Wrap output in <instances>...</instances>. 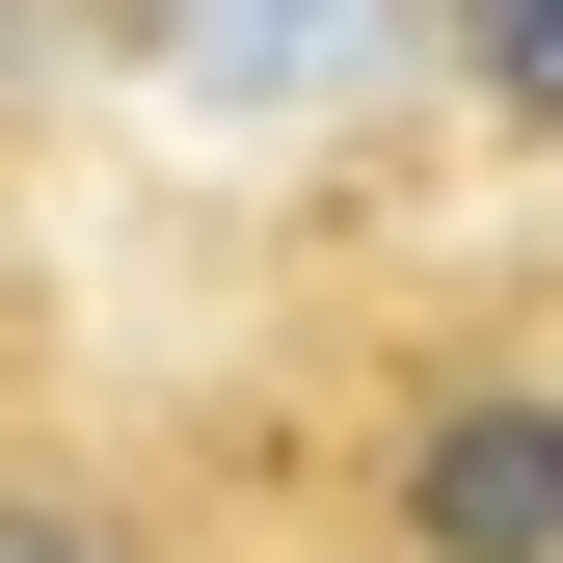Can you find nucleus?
Here are the masks:
<instances>
[{
  "instance_id": "f257e3e1",
  "label": "nucleus",
  "mask_w": 563,
  "mask_h": 563,
  "mask_svg": "<svg viewBox=\"0 0 563 563\" xmlns=\"http://www.w3.org/2000/svg\"><path fill=\"white\" fill-rule=\"evenodd\" d=\"M216 563H563V216L296 268L242 349L134 376Z\"/></svg>"
},
{
  "instance_id": "f03ea898",
  "label": "nucleus",
  "mask_w": 563,
  "mask_h": 563,
  "mask_svg": "<svg viewBox=\"0 0 563 563\" xmlns=\"http://www.w3.org/2000/svg\"><path fill=\"white\" fill-rule=\"evenodd\" d=\"M108 108V0H0V242H27V162Z\"/></svg>"
},
{
  "instance_id": "7ed1b4c3",
  "label": "nucleus",
  "mask_w": 563,
  "mask_h": 563,
  "mask_svg": "<svg viewBox=\"0 0 563 563\" xmlns=\"http://www.w3.org/2000/svg\"><path fill=\"white\" fill-rule=\"evenodd\" d=\"M430 81L510 134V162H563V0H430Z\"/></svg>"
},
{
  "instance_id": "20e7f679",
  "label": "nucleus",
  "mask_w": 563,
  "mask_h": 563,
  "mask_svg": "<svg viewBox=\"0 0 563 563\" xmlns=\"http://www.w3.org/2000/svg\"><path fill=\"white\" fill-rule=\"evenodd\" d=\"M27 402H81V322H54V268L0 242V430H27Z\"/></svg>"
}]
</instances>
